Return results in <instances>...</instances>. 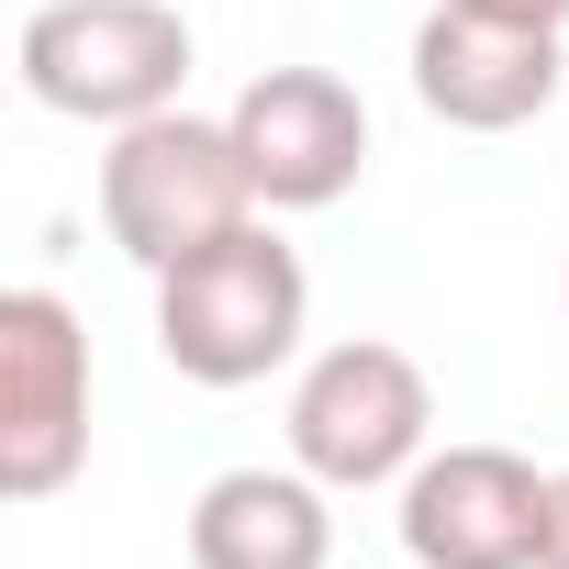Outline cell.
Here are the masks:
<instances>
[{
  "label": "cell",
  "instance_id": "cell-1",
  "mask_svg": "<svg viewBox=\"0 0 569 569\" xmlns=\"http://www.w3.org/2000/svg\"><path fill=\"white\" fill-rule=\"evenodd\" d=\"M302 325H313V279L279 246L268 212L212 234V246H190L179 268H157V358L190 391H246L268 369H291Z\"/></svg>",
  "mask_w": 569,
  "mask_h": 569
},
{
  "label": "cell",
  "instance_id": "cell-2",
  "mask_svg": "<svg viewBox=\"0 0 569 569\" xmlns=\"http://www.w3.org/2000/svg\"><path fill=\"white\" fill-rule=\"evenodd\" d=\"M234 223H257V179H246L223 112H190L179 101V112H146V123H123L101 146V234L146 279L179 268L190 246L234 234Z\"/></svg>",
  "mask_w": 569,
  "mask_h": 569
},
{
  "label": "cell",
  "instance_id": "cell-3",
  "mask_svg": "<svg viewBox=\"0 0 569 569\" xmlns=\"http://www.w3.org/2000/svg\"><path fill=\"white\" fill-rule=\"evenodd\" d=\"M23 90L68 123H146V112H179L190 90V12L179 0H46L23 12V46H12Z\"/></svg>",
  "mask_w": 569,
  "mask_h": 569
},
{
  "label": "cell",
  "instance_id": "cell-4",
  "mask_svg": "<svg viewBox=\"0 0 569 569\" xmlns=\"http://www.w3.org/2000/svg\"><path fill=\"white\" fill-rule=\"evenodd\" d=\"M436 447V380L391 336H347L291 380V458L325 491H402Z\"/></svg>",
  "mask_w": 569,
  "mask_h": 569
},
{
  "label": "cell",
  "instance_id": "cell-5",
  "mask_svg": "<svg viewBox=\"0 0 569 569\" xmlns=\"http://www.w3.org/2000/svg\"><path fill=\"white\" fill-rule=\"evenodd\" d=\"M90 469V325L23 279L0 291V491L57 502Z\"/></svg>",
  "mask_w": 569,
  "mask_h": 569
},
{
  "label": "cell",
  "instance_id": "cell-6",
  "mask_svg": "<svg viewBox=\"0 0 569 569\" xmlns=\"http://www.w3.org/2000/svg\"><path fill=\"white\" fill-rule=\"evenodd\" d=\"M547 502H558V469L513 447H425V469L402 480V558L413 569H536Z\"/></svg>",
  "mask_w": 569,
  "mask_h": 569
},
{
  "label": "cell",
  "instance_id": "cell-7",
  "mask_svg": "<svg viewBox=\"0 0 569 569\" xmlns=\"http://www.w3.org/2000/svg\"><path fill=\"white\" fill-rule=\"evenodd\" d=\"M223 123H234V157L257 179V212H325L369 168V101L336 68H257Z\"/></svg>",
  "mask_w": 569,
  "mask_h": 569
},
{
  "label": "cell",
  "instance_id": "cell-8",
  "mask_svg": "<svg viewBox=\"0 0 569 569\" xmlns=\"http://www.w3.org/2000/svg\"><path fill=\"white\" fill-rule=\"evenodd\" d=\"M558 79L569 68L547 23H502V12H469V0H436L413 23V101L447 134H525L558 101Z\"/></svg>",
  "mask_w": 569,
  "mask_h": 569
},
{
  "label": "cell",
  "instance_id": "cell-9",
  "mask_svg": "<svg viewBox=\"0 0 569 569\" xmlns=\"http://www.w3.org/2000/svg\"><path fill=\"white\" fill-rule=\"evenodd\" d=\"M190 569H336V491L291 469H212L190 502Z\"/></svg>",
  "mask_w": 569,
  "mask_h": 569
},
{
  "label": "cell",
  "instance_id": "cell-10",
  "mask_svg": "<svg viewBox=\"0 0 569 569\" xmlns=\"http://www.w3.org/2000/svg\"><path fill=\"white\" fill-rule=\"evenodd\" d=\"M469 12H502V23H547V34H569V0H469Z\"/></svg>",
  "mask_w": 569,
  "mask_h": 569
},
{
  "label": "cell",
  "instance_id": "cell-11",
  "mask_svg": "<svg viewBox=\"0 0 569 569\" xmlns=\"http://www.w3.org/2000/svg\"><path fill=\"white\" fill-rule=\"evenodd\" d=\"M536 569H569V469H558V502H547V558Z\"/></svg>",
  "mask_w": 569,
  "mask_h": 569
}]
</instances>
